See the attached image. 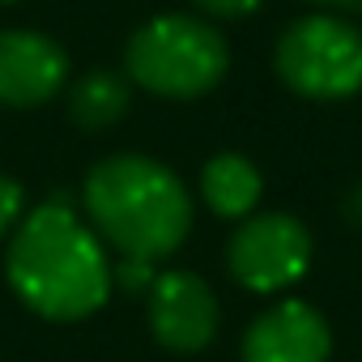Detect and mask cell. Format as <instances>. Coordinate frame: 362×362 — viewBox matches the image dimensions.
Returning <instances> with one entry per match:
<instances>
[{
    "label": "cell",
    "instance_id": "1",
    "mask_svg": "<svg viewBox=\"0 0 362 362\" xmlns=\"http://www.w3.org/2000/svg\"><path fill=\"white\" fill-rule=\"evenodd\" d=\"M5 273L13 294L35 315L60 324L94 315L115 286L103 239L64 197L35 205L18 222L9 239Z\"/></svg>",
    "mask_w": 362,
    "mask_h": 362
},
{
    "label": "cell",
    "instance_id": "2",
    "mask_svg": "<svg viewBox=\"0 0 362 362\" xmlns=\"http://www.w3.org/2000/svg\"><path fill=\"white\" fill-rule=\"evenodd\" d=\"M86 222L119 256L162 260L184 247L192 230V192L170 166L149 153L103 158L81 188Z\"/></svg>",
    "mask_w": 362,
    "mask_h": 362
},
{
    "label": "cell",
    "instance_id": "3",
    "mask_svg": "<svg viewBox=\"0 0 362 362\" xmlns=\"http://www.w3.org/2000/svg\"><path fill=\"white\" fill-rule=\"evenodd\" d=\"M128 81L158 98H201L209 94L226 69L230 47L218 26L192 13H162L149 18L124 52Z\"/></svg>",
    "mask_w": 362,
    "mask_h": 362
},
{
    "label": "cell",
    "instance_id": "4",
    "mask_svg": "<svg viewBox=\"0 0 362 362\" xmlns=\"http://www.w3.org/2000/svg\"><path fill=\"white\" fill-rule=\"evenodd\" d=\"M277 77L315 103H341L362 94V30L332 18L311 13L286 26L273 52Z\"/></svg>",
    "mask_w": 362,
    "mask_h": 362
},
{
    "label": "cell",
    "instance_id": "5",
    "mask_svg": "<svg viewBox=\"0 0 362 362\" xmlns=\"http://www.w3.org/2000/svg\"><path fill=\"white\" fill-rule=\"evenodd\" d=\"M230 277L252 294H281L311 269V235L294 214L243 218L226 243Z\"/></svg>",
    "mask_w": 362,
    "mask_h": 362
},
{
    "label": "cell",
    "instance_id": "6",
    "mask_svg": "<svg viewBox=\"0 0 362 362\" xmlns=\"http://www.w3.org/2000/svg\"><path fill=\"white\" fill-rule=\"evenodd\" d=\"M218 324L222 307L197 273H158V281L149 286V328L162 349L197 354L218 337Z\"/></svg>",
    "mask_w": 362,
    "mask_h": 362
},
{
    "label": "cell",
    "instance_id": "7",
    "mask_svg": "<svg viewBox=\"0 0 362 362\" xmlns=\"http://www.w3.org/2000/svg\"><path fill=\"white\" fill-rule=\"evenodd\" d=\"M328 358H332V328L303 298L273 303L243 332V362H328Z\"/></svg>",
    "mask_w": 362,
    "mask_h": 362
},
{
    "label": "cell",
    "instance_id": "8",
    "mask_svg": "<svg viewBox=\"0 0 362 362\" xmlns=\"http://www.w3.org/2000/svg\"><path fill=\"white\" fill-rule=\"evenodd\" d=\"M69 81V56L39 30H0V107H39Z\"/></svg>",
    "mask_w": 362,
    "mask_h": 362
},
{
    "label": "cell",
    "instance_id": "9",
    "mask_svg": "<svg viewBox=\"0 0 362 362\" xmlns=\"http://www.w3.org/2000/svg\"><path fill=\"white\" fill-rule=\"evenodd\" d=\"M260 192H264V179H260V170H256V162L247 153H235V149L214 153L205 162V170H201V197L226 222L252 218Z\"/></svg>",
    "mask_w": 362,
    "mask_h": 362
},
{
    "label": "cell",
    "instance_id": "10",
    "mask_svg": "<svg viewBox=\"0 0 362 362\" xmlns=\"http://www.w3.org/2000/svg\"><path fill=\"white\" fill-rule=\"evenodd\" d=\"M132 107V81L124 73H86L73 90H69V115L77 128L86 132H107L115 128Z\"/></svg>",
    "mask_w": 362,
    "mask_h": 362
},
{
    "label": "cell",
    "instance_id": "11",
    "mask_svg": "<svg viewBox=\"0 0 362 362\" xmlns=\"http://www.w3.org/2000/svg\"><path fill=\"white\" fill-rule=\"evenodd\" d=\"M26 218V192L13 175H0V239L13 235L18 222Z\"/></svg>",
    "mask_w": 362,
    "mask_h": 362
},
{
    "label": "cell",
    "instance_id": "12",
    "mask_svg": "<svg viewBox=\"0 0 362 362\" xmlns=\"http://www.w3.org/2000/svg\"><path fill=\"white\" fill-rule=\"evenodd\" d=\"M111 273H115V281H119L124 290H145V294H149V286L158 281L153 260H141V256H124V260H115Z\"/></svg>",
    "mask_w": 362,
    "mask_h": 362
},
{
    "label": "cell",
    "instance_id": "13",
    "mask_svg": "<svg viewBox=\"0 0 362 362\" xmlns=\"http://www.w3.org/2000/svg\"><path fill=\"white\" fill-rule=\"evenodd\" d=\"M197 5L209 18H247V13H256L264 5V0H197Z\"/></svg>",
    "mask_w": 362,
    "mask_h": 362
},
{
    "label": "cell",
    "instance_id": "14",
    "mask_svg": "<svg viewBox=\"0 0 362 362\" xmlns=\"http://www.w3.org/2000/svg\"><path fill=\"white\" fill-rule=\"evenodd\" d=\"M345 214H349V222H358V226H362V184L349 192V201H345Z\"/></svg>",
    "mask_w": 362,
    "mask_h": 362
},
{
    "label": "cell",
    "instance_id": "15",
    "mask_svg": "<svg viewBox=\"0 0 362 362\" xmlns=\"http://www.w3.org/2000/svg\"><path fill=\"white\" fill-rule=\"evenodd\" d=\"M315 5H362V0H315Z\"/></svg>",
    "mask_w": 362,
    "mask_h": 362
},
{
    "label": "cell",
    "instance_id": "16",
    "mask_svg": "<svg viewBox=\"0 0 362 362\" xmlns=\"http://www.w3.org/2000/svg\"><path fill=\"white\" fill-rule=\"evenodd\" d=\"M0 5H13V0H0Z\"/></svg>",
    "mask_w": 362,
    "mask_h": 362
}]
</instances>
